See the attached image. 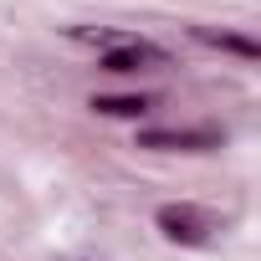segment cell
I'll return each mask as SVG.
<instances>
[{"label":"cell","mask_w":261,"mask_h":261,"mask_svg":"<svg viewBox=\"0 0 261 261\" xmlns=\"http://www.w3.org/2000/svg\"><path fill=\"white\" fill-rule=\"evenodd\" d=\"M87 108H92V113H102V118H144L149 108H159V97H154V92H118V97L97 92Z\"/></svg>","instance_id":"obj_4"},{"label":"cell","mask_w":261,"mask_h":261,"mask_svg":"<svg viewBox=\"0 0 261 261\" xmlns=\"http://www.w3.org/2000/svg\"><path fill=\"white\" fill-rule=\"evenodd\" d=\"M195 41H205V46H215V51H230V57H241V62H256V57H261V46H256L251 36L215 31V26H195Z\"/></svg>","instance_id":"obj_5"},{"label":"cell","mask_w":261,"mask_h":261,"mask_svg":"<svg viewBox=\"0 0 261 261\" xmlns=\"http://www.w3.org/2000/svg\"><path fill=\"white\" fill-rule=\"evenodd\" d=\"M72 41H87V46H102V51H113V46L134 41V36H123V31H108V26H72Z\"/></svg>","instance_id":"obj_6"},{"label":"cell","mask_w":261,"mask_h":261,"mask_svg":"<svg viewBox=\"0 0 261 261\" xmlns=\"http://www.w3.org/2000/svg\"><path fill=\"white\" fill-rule=\"evenodd\" d=\"M169 62V51L164 46H154V41H123V46H113V51H102V72H149V67H164Z\"/></svg>","instance_id":"obj_3"},{"label":"cell","mask_w":261,"mask_h":261,"mask_svg":"<svg viewBox=\"0 0 261 261\" xmlns=\"http://www.w3.org/2000/svg\"><path fill=\"white\" fill-rule=\"evenodd\" d=\"M154 225H159L164 241H174V246H205L210 230H215V220H210L205 210H195V205H159V210H154Z\"/></svg>","instance_id":"obj_2"},{"label":"cell","mask_w":261,"mask_h":261,"mask_svg":"<svg viewBox=\"0 0 261 261\" xmlns=\"http://www.w3.org/2000/svg\"><path fill=\"white\" fill-rule=\"evenodd\" d=\"M225 144V128L215 123H200V128H144L139 134V149H154V154H210Z\"/></svg>","instance_id":"obj_1"}]
</instances>
